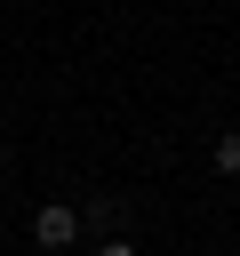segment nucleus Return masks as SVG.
Masks as SVG:
<instances>
[{
    "label": "nucleus",
    "mask_w": 240,
    "mask_h": 256,
    "mask_svg": "<svg viewBox=\"0 0 240 256\" xmlns=\"http://www.w3.org/2000/svg\"><path fill=\"white\" fill-rule=\"evenodd\" d=\"M72 232H80V216H72V208H64V200H56V208H40V216H32V240H40V248H72Z\"/></svg>",
    "instance_id": "obj_1"
},
{
    "label": "nucleus",
    "mask_w": 240,
    "mask_h": 256,
    "mask_svg": "<svg viewBox=\"0 0 240 256\" xmlns=\"http://www.w3.org/2000/svg\"><path fill=\"white\" fill-rule=\"evenodd\" d=\"M216 168H224V176H240V128H232V136H216Z\"/></svg>",
    "instance_id": "obj_2"
},
{
    "label": "nucleus",
    "mask_w": 240,
    "mask_h": 256,
    "mask_svg": "<svg viewBox=\"0 0 240 256\" xmlns=\"http://www.w3.org/2000/svg\"><path fill=\"white\" fill-rule=\"evenodd\" d=\"M104 256H136V248H128V240H112V248H104Z\"/></svg>",
    "instance_id": "obj_3"
}]
</instances>
